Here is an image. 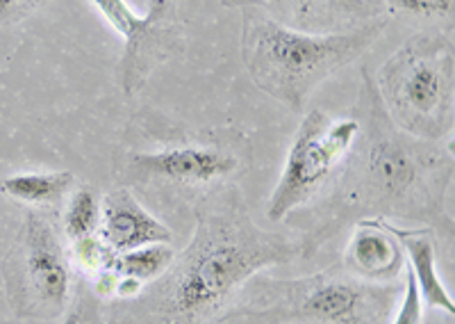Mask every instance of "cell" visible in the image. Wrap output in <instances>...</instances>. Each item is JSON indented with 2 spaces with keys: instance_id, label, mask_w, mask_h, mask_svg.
Instances as JSON below:
<instances>
[{
  "instance_id": "obj_15",
  "label": "cell",
  "mask_w": 455,
  "mask_h": 324,
  "mask_svg": "<svg viewBox=\"0 0 455 324\" xmlns=\"http://www.w3.org/2000/svg\"><path fill=\"white\" fill-rule=\"evenodd\" d=\"M100 224V201L93 190L78 188L68 197L64 208V233L71 240L93 236Z\"/></svg>"
},
{
  "instance_id": "obj_18",
  "label": "cell",
  "mask_w": 455,
  "mask_h": 324,
  "mask_svg": "<svg viewBox=\"0 0 455 324\" xmlns=\"http://www.w3.org/2000/svg\"><path fill=\"white\" fill-rule=\"evenodd\" d=\"M385 12L412 14L421 19H446L453 14V0H378Z\"/></svg>"
},
{
  "instance_id": "obj_9",
  "label": "cell",
  "mask_w": 455,
  "mask_h": 324,
  "mask_svg": "<svg viewBox=\"0 0 455 324\" xmlns=\"http://www.w3.org/2000/svg\"><path fill=\"white\" fill-rule=\"evenodd\" d=\"M99 229L114 254L153 242H171V231L124 188L114 190L103 199Z\"/></svg>"
},
{
  "instance_id": "obj_13",
  "label": "cell",
  "mask_w": 455,
  "mask_h": 324,
  "mask_svg": "<svg viewBox=\"0 0 455 324\" xmlns=\"http://www.w3.org/2000/svg\"><path fill=\"white\" fill-rule=\"evenodd\" d=\"M73 181L71 172H23L0 178V192L23 206H52L67 197Z\"/></svg>"
},
{
  "instance_id": "obj_11",
  "label": "cell",
  "mask_w": 455,
  "mask_h": 324,
  "mask_svg": "<svg viewBox=\"0 0 455 324\" xmlns=\"http://www.w3.org/2000/svg\"><path fill=\"white\" fill-rule=\"evenodd\" d=\"M364 311V295L360 288L344 281H316L307 288L300 313L323 324H357Z\"/></svg>"
},
{
  "instance_id": "obj_3",
  "label": "cell",
  "mask_w": 455,
  "mask_h": 324,
  "mask_svg": "<svg viewBox=\"0 0 455 324\" xmlns=\"http://www.w3.org/2000/svg\"><path fill=\"white\" fill-rule=\"evenodd\" d=\"M453 42L442 32H419L383 64L378 96L398 128L440 140L453 126Z\"/></svg>"
},
{
  "instance_id": "obj_6",
  "label": "cell",
  "mask_w": 455,
  "mask_h": 324,
  "mask_svg": "<svg viewBox=\"0 0 455 324\" xmlns=\"http://www.w3.org/2000/svg\"><path fill=\"white\" fill-rule=\"evenodd\" d=\"M230 10H259L283 26L307 32H348L385 16L378 0H221Z\"/></svg>"
},
{
  "instance_id": "obj_8",
  "label": "cell",
  "mask_w": 455,
  "mask_h": 324,
  "mask_svg": "<svg viewBox=\"0 0 455 324\" xmlns=\"http://www.w3.org/2000/svg\"><path fill=\"white\" fill-rule=\"evenodd\" d=\"M23 270L36 302L52 313L62 309L71 286V270L55 231L39 213L28 215L23 229Z\"/></svg>"
},
{
  "instance_id": "obj_10",
  "label": "cell",
  "mask_w": 455,
  "mask_h": 324,
  "mask_svg": "<svg viewBox=\"0 0 455 324\" xmlns=\"http://www.w3.org/2000/svg\"><path fill=\"white\" fill-rule=\"evenodd\" d=\"M396 240L401 242V249L410 261V272H412L417 288H419L421 299L430 309L446 311L455 315V302L446 286L437 274V258H435V245L426 233H412V231H394Z\"/></svg>"
},
{
  "instance_id": "obj_5",
  "label": "cell",
  "mask_w": 455,
  "mask_h": 324,
  "mask_svg": "<svg viewBox=\"0 0 455 324\" xmlns=\"http://www.w3.org/2000/svg\"><path fill=\"white\" fill-rule=\"evenodd\" d=\"M135 39L125 42L121 60V89L140 94L157 67L182 48V0H150Z\"/></svg>"
},
{
  "instance_id": "obj_16",
  "label": "cell",
  "mask_w": 455,
  "mask_h": 324,
  "mask_svg": "<svg viewBox=\"0 0 455 324\" xmlns=\"http://www.w3.org/2000/svg\"><path fill=\"white\" fill-rule=\"evenodd\" d=\"M92 3L103 14L105 21L112 26V30L124 37V42H130L140 32L144 16L137 14L125 0H92Z\"/></svg>"
},
{
  "instance_id": "obj_12",
  "label": "cell",
  "mask_w": 455,
  "mask_h": 324,
  "mask_svg": "<svg viewBox=\"0 0 455 324\" xmlns=\"http://www.w3.org/2000/svg\"><path fill=\"white\" fill-rule=\"evenodd\" d=\"M348 254L353 265L367 277H394L403 263V249L394 236V229L378 224H360Z\"/></svg>"
},
{
  "instance_id": "obj_2",
  "label": "cell",
  "mask_w": 455,
  "mask_h": 324,
  "mask_svg": "<svg viewBox=\"0 0 455 324\" xmlns=\"http://www.w3.org/2000/svg\"><path fill=\"white\" fill-rule=\"evenodd\" d=\"M294 256V247L262 233L246 220L210 222L198 226L196 242L182 261L173 288L176 313L198 320L219 309L235 288L258 270Z\"/></svg>"
},
{
  "instance_id": "obj_14",
  "label": "cell",
  "mask_w": 455,
  "mask_h": 324,
  "mask_svg": "<svg viewBox=\"0 0 455 324\" xmlns=\"http://www.w3.org/2000/svg\"><path fill=\"white\" fill-rule=\"evenodd\" d=\"M173 247L169 242H153V245L137 247V249L116 254L112 263V272L119 277L137 279V281H150L166 272L173 263Z\"/></svg>"
},
{
  "instance_id": "obj_21",
  "label": "cell",
  "mask_w": 455,
  "mask_h": 324,
  "mask_svg": "<svg viewBox=\"0 0 455 324\" xmlns=\"http://www.w3.org/2000/svg\"><path fill=\"white\" fill-rule=\"evenodd\" d=\"M62 324H89V322H87V315H84L83 311H71V313L64 318Z\"/></svg>"
},
{
  "instance_id": "obj_17",
  "label": "cell",
  "mask_w": 455,
  "mask_h": 324,
  "mask_svg": "<svg viewBox=\"0 0 455 324\" xmlns=\"http://www.w3.org/2000/svg\"><path fill=\"white\" fill-rule=\"evenodd\" d=\"M73 256H76L80 267H84L87 272L100 274L105 270H112V263L116 254L109 249V245L103 238L93 233V236L73 240Z\"/></svg>"
},
{
  "instance_id": "obj_7",
  "label": "cell",
  "mask_w": 455,
  "mask_h": 324,
  "mask_svg": "<svg viewBox=\"0 0 455 324\" xmlns=\"http://www.w3.org/2000/svg\"><path fill=\"white\" fill-rule=\"evenodd\" d=\"M242 160L235 151L223 144H180L166 147L160 151L137 153L132 156L130 167L144 178H157L176 185H207L233 176Z\"/></svg>"
},
{
  "instance_id": "obj_20",
  "label": "cell",
  "mask_w": 455,
  "mask_h": 324,
  "mask_svg": "<svg viewBox=\"0 0 455 324\" xmlns=\"http://www.w3.org/2000/svg\"><path fill=\"white\" fill-rule=\"evenodd\" d=\"M28 0H0V21H5L7 16L16 10L19 5H26Z\"/></svg>"
},
{
  "instance_id": "obj_1",
  "label": "cell",
  "mask_w": 455,
  "mask_h": 324,
  "mask_svg": "<svg viewBox=\"0 0 455 324\" xmlns=\"http://www.w3.org/2000/svg\"><path fill=\"white\" fill-rule=\"evenodd\" d=\"M385 28L387 14L348 32H307L283 26L259 10H243L242 60L264 94L300 112L312 92L364 55Z\"/></svg>"
},
{
  "instance_id": "obj_4",
  "label": "cell",
  "mask_w": 455,
  "mask_h": 324,
  "mask_svg": "<svg viewBox=\"0 0 455 324\" xmlns=\"http://www.w3.org/2000/svg\"><path fill=\"white\" fill-rule=\"evenodd\" d=\"M363 133V121L353 117L332 119L328 112L312 110L303 117L300 128L291 142L284 169L271 192L269 215L271 222L284 220L299 206L323 188L341 162L355 149V142Z\"/></svg>"
},
{
  "instance_id": "obj_19",
  "label": "cell",
  "mask_w": 455,
  "mask_h": 324,
  "mask_svg": "<svg viewBox=\"0 0 455 324\" xmlns=\"http://www.w3.org/2000/svg\"><path fill=\"white\" fill-rule=\"evenodd\" d=\"M424 322V299H421L419 288L414 281L412 272H405V286H403V299L398 304L396 318L392 324H421Z\"/></svg>"
}]
</instances>
